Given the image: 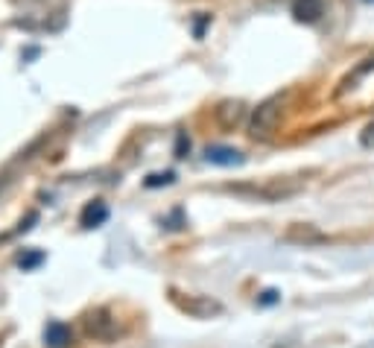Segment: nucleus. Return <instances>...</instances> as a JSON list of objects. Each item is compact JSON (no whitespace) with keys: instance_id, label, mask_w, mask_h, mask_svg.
Masks as SVG:
<instances>
[{"instance_id":"1","label":"nucleus","mask_w":374,"mask_h":348,"mask_svg":"<svg viewBox=\"0 0 374 348\" xmlns=\"http://www.w3.org/2000/svg\"><path fill=\"white\" fill-rule=\"evenodd\" d=\"M170 302L176 305L182 313L193 316V319H211V316H219L222 313V305L211 295H196V293H182L172 287L170 290Z\"/></svg>"},{"instance_id":"2","label":"nucleus","mask_w":374,"mask_h":348,"mask_svg":"<svg viewBox=\"0 0 374 348\" xmlns=\"http://www.w3.org/2000/svg\"><path fill=\"white\" fill-rule=\"evenodd\" d=\"M278 114H281V97H272V99H266L263 106H258L255 114H252V123H248L252 135H269L272 126H275Z\"/></svg>"},{"instance_id":"3","label":"nucleus","mask_w":374,"mask_h":348,"mask_svg":"<svg viewBox=\"0 0 374 348\" xmlns=\"http://www.w3.org/2000/svg\"><path fill=\"white\" fill-rule=\"evenodd\" d=\"M85 331H88V337H94V339H111V337H117V319H114L106 308H99V310L88 313Z\"/></svg>"},{"instance_id":"4","label":"nucleus","mask_w":374,"mask_h":348,"mask_svg":"<svg viewBox=\"0 0 374 348\" xmlns=\"http://www.w3.org/2000/svg\"><path fill=\"white\" fill-rule=\"evenodd\" d=\"M325 240L328 237L316 226H310V222H292V226L284 232V243H295V246H316V243H325Z\"/></svg>"},{"instance_id":"5","label":"nucleus","mask_w":374,"mask_h":348,"mask_svg":"<svg viewBox=\"0 0 374 348\" xmlns=\"http://www.w3.org/2000/svg\"><path fill=\"white\" fill-rule=\"evenodd\" d=\"M298 190V185H281V182H272V185H258V187H237V193H252L260 202H278V199H287Z\"/></svg>"},{"instance_id":"6","label":"nucleus","mask_w":374,"mask_h":348,"mask_svg":"<svg viewBox=\"0 0 374 348\" xmlns=\"http://www.w3.org/2000/svg\"><path fill=\"white\" fill-rule=\"evenodd\" d=\"M205 161L216 164V167H240L246 158H243L240 149H234V146H208L205 149Z\"/></svg>"},{"instance_id":"7","label":"nucleus","mask_w":374,"mask_h":348,"mask_svg":"<svg viewBox=\"0 0 374 348\" xmlns=\"http://www.w3.org/2000/svg\"><path fill=\"white\" fill-rule=\"evenodd\" d=\"M109 214H111L109 205L97 199V202H88V205H85V211H82V217H79V226H82V229H99V226H103V222L109 219Z\"/></svg>"},{"instance_id":"8","label":"nucleus","mask_w":374,"mask_h":348,"mask_svg":"<svg viewBox=\"0 0 374 348\" xmlns=\"http://www.w3.org/2000/svg\"><path fill=\"white\" fill-rule=\"evenodd\" d=\"M47 348H67L70 345V328L62 325V322H50L47 331H44Z\"/></svg>"},{"instance_id":"9","label":"nucleus","mask_w":374,"mask_h":348,"mask_svg":"<svg viewBox=\"0 0 374 348\" xmlns=\"http://www.w3.org/2000/svg\"><path fill=\"white\" fill-rule=\"evenodd\" d=\"M292 15L304 23H313L321 18V0H295L292 4Z\"/></svg>"},{"instance_id":"10","label":"nucleus","mask_w":374,"mask_h":348,"mask_svg":"<svg viewBox=\"0 0 374 348\" xmlns=\"http://www.w3.org/2000/svg\"><path fill=\"white\" fill-rule=\"evenodd\" d=\"M44 261H47V255L41 252V249H30V252H23V255L18 258V266H21L23 272H33V269H38Z\"/></svg>"},{"instance_id":"11","label":"nucleus","mask_w":374,"mask_h":348,"mask_svg":"<svg viewBox=\"0 0 374 348\" xmlns=\"http://www.w3.org/2000/svg\"><path fill=\"white\" fill-rule=\"evenodd\" d=\"M172 182H176V173H153V176H146V187H161V185H172Z\"/></svg>"},{"instance_id":"12","label":"nucleus","mask_w":374,"mask_h":348,"mask_svg":"<svg viewBox=\"0 0 374 348\" xmlns=\"http://www.w3.org/2000/svg\"><path fill=\"white\" fill-rule=\"evenodd\" d=\"M281 302V293L278 290H263L260 295H258V305L260 308H272V305H278Z\"/></svg>"},{"instance_id":"13","label":"nucleus","mask_w":374,"mask_h":348,"mask_svg":"<svg viewBox=\"0 0 374 348\" xmlns=\"http://www.w3.org/2000/svg\"><path fill=\"white\" fill-rule=\"evenodd\" d=\"M185 153H190V141H187L185 132H179V138H176V158H187Z\"/></svg>"},{"instance_id":"14","label":"nucleus","mask_w":374,"mask_h":348,"mask_svg":"<svg viewBox=\"0 0 374 348\" xmlns=\"http://www.w3.org/2000/svg\"><path fill=\"white\" fill-rule=\"evenodd\" d=\"M33 222H38V214H30L27 222H21V229H18V232H30V229H33Z\"/></svg>"},{"instance_id":"15","label":"nucleus","mask_w":374,"mask_h":348,"mask_svg":"<svg viewBox=\"0 0 374 348\" xmlns=\"http://www.w3.org/2000/svg\"><path fill=\"white\" fill-rule=\"evenodd\" d=\"M38 53H41V50H38V47H30V50H27V53H21V59H23V62H33V59H35Z\"/></svg>"},{"instance_id":"16","label":"nucleus","mask_w":374,"mask_h":348,"mask_svg":"<svg viewBox=\"0 0 374 348\" xmlns=\"http://www.w3.org/2000/svg\"><path fill=\"white\" fill-rule=\"evenodd\" d=\"M365 4H371V0H365Z\"/></svg>"}]
</instances>
